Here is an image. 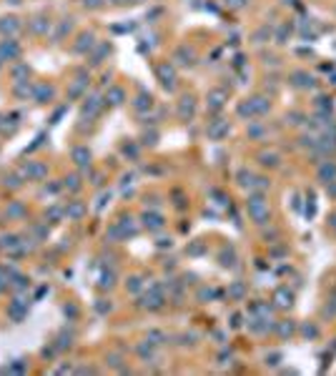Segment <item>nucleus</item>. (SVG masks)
<instances>
[{
	"mask_svg": "<svg viewBox=\"0 0 336 376\" xmlns=\"http://www.w3.org/2000/svg\"><path fill=\"white\" fill-rule=\"evenodd\" d=\"M110 98H113V103H120L123 93H120V90H113V93H110Z\"/></svg>",
	"mask_w": 336,
	"mask_h": 376,
	"instance_id": "f8f14e48",
	"label": "nucleus"
},
{
	"mask_svg": "<svg viewBox=\"0 0 336 376\" xmlns=\"http://www.w3.org/2000/svg\"><path fill=\"white\" fill-rule=\"evenodd\" d=\"M304 336H306V338H316V336H318V328H316V326H304Z\"/></svg>",
	"mask_w": 336,
	"mask_h": 376,
	"instance_id": "9d476101",
	"label": "nucleus"
},
{
	"mask_svg": "<svg viewBox=\"0 0 336 376\" xmlns=\"http://www.w3.org/2000/svg\"><path fill=\"white\" fill-rule=\"evenodd\" d=\"M291 83H294L296 88H311V86H314V78H311L308 73H304V70H296V73L291 76Z\"/></svg>",
	"mask_w": 336,
	"mask_h": 376,
	"instance_id": "7ed1b4c3",
	"label": "nucleus"
},
{
	"mask_svg": "<svg viewBox=\"0 0 336 376\" xmlns=\"http://www.w3.org/2000/svg\"><path fill=\"white\" fill-rule=\"evenodd\" d=\"M318 178H321V183H336V163L334 160H324L321 166H318Z\"/></svg>",
	"mask_w": 336,
	"mask_h": 376,
	"instance_id": "f03ea898",
	"label": "nucleus"
},
{
	"mask_svg": "<svg viewBox=\"0 0 336 376\" xmlns=\"http://www.w3.org/2000/svg\"><path fill=\"white\" fill-rule=\"evenodd\" d=\"M278 331H281V336H286V334L291 336V334H294V324H286V321H284V324L278 326Z\"/></svg>",
	"mask_w": 336,
	"mask_h": 376,
	"instance_id": "9b49d317",
	"label": "nucleus"
},
{
	"mask_svg": "<svg viewBox=\"0 0 336 376\" xmlns=\"http://www.w3.org/2000/svg\"><path fill=\"white\" fill-rule=\"evenodd\" d=\"M186 110H188V116H191V110H194V98H184V103H181V113L186 116Z\"/></svg>",
	"mask_w": 336,
	"mask_h": 376,
	"instance_id": "1a4fd4ad",
	"label": "nucleus"
},
{
	"mask_svg": "<svg viewBox=\"0 0 336 376\" xmlns=\"http://www.w3.org/2000/svg\"><path fill=\"white\" fill-rule=\"evenodd\" d=\"M246 206H248V216H251L256 224H266V221H268V204H266V198H264L261 194L251 196Z\"/></svg>",
	"mask_w": 336,
	"mask_h": 376,
	"instance_id": "f257e3e1",
	"label": "nucleus"
},
{
	"mask_svg": "<svg viewBox=\"0 0 336 376\" xmlns=\"http://www.w3.org/2000/svg\"><path fill=\"white\" fill-rule=\"evenodd\" d=\"M148 228H160L163 226V218L160 216H146V221H143Z\"/></svg>",
	"mask_w": 336,
	"mask_h": 376,
	"instance_id": "0eeeda50",
	"label": "nucleus"
},
{
	"mask_svg": "<svg viewBox=\"0 0 336 376\" xmlns=\"http://www.w3.org/2000/svg\"><path fill=\"white\" fill-rule=\"evenodd\" d=\"M214 110H218L221 106H224V93L221 90H216V93H211V103H208Z\"/></svg>",
	"mask_w": 336,
	"mask_h": 376,
	"instance_id": "423d86ee",
	"label": "nucleus"
},
{
	"mask_svg": "<svg viewBox=\"0 0 336 376\" xmlns=\"http://www.w3.org/2000/svg\"><path fill=\"white\" fill-rule=\"evenodd\" d=\"M331 228H334V231H336V214H334V216H331Z\"/></svg>",
	"mask_w": 336,
	"mask_h": 376,
	"instance_id": "ddd939ff",
	"label": "nucleus"
},
{
	"mask_svg": "<svg viewBox=\"0 0 336 376\" xmlns=\"http://www.w3.org/2000/svg\"><path fill=\"white\" fill-rule=\"evenodd\" d=\"M160 76H163V83H166V86H174V70H171V68L163 66V68H160Z\"/></svg>",
	"mask_w": 336,
	"mask_h": 376,
	"instance_id": "6e6552de",
	"label": "nucleus"
},
{
	"mask_svg": "<svg viewBox=\"0 0 336 376\" xmlns=\"http://www.w3.org/2000/svg\"><path fill=\"white\" fill-rule=\"evenodd\" d=\"M258 158H261V166H271V168L278 166V156L276 153H261Z\"/></svg>",
	"mask_w": 336,
	"mask_h": 376,
	"instance_id": "39448f33",
	"label": "nucleus"
},
{
	"mask_svg": "<svg viewBox=\"0 0 336 376\" xmlns=\"http://www.w3.org/2000/svg\"><path fill=\"white\" fill-rule=\"evenodd\" d=\"M274 298H276V306H278V308H288V306L294 304V294L286 291V288H278Z\"/></svg>",
	"mask_w": 336,
	"mask_h": 376,
	"instance_id": "20e7f679",
	"label": "nucleus"
}]
</instances>
